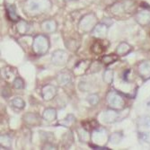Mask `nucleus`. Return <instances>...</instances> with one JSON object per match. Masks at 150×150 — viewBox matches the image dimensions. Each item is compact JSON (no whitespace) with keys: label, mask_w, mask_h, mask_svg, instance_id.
Returning a JSON list of instances; mask_svg holds the SVG:
<instances>
[{"label":"nucleus","mask_w":150,"mask_h":150,"mask_svg":"<svg viewBox=\"0 0 150 150\" xmlns=\"http://www.w3.org/2000/svg\"><path fill=\"white\" fill-rule=\"evenodd\" d=\"M50 0H26L23 5V11L28 15L42 13L50 10Z\"/></svg>","instance_id":"f257e3e1"},{"label":"nucleus","mask_w":150,"mask_h":150,"mask_svg":"<svg viewBox=\"0 0 150 150\" xmlns=\"http://www.w3.org/2000/svg\"><path fill=\"white\" fill-rule=\"evenodd\" d=\"M50 42L49 38L45 34H38L33 38V50L39 56H42L49 51Z\"/></svg>","instance_id":"f03ea898"},{"label":"nucleus","mask_w":150,"mask_h":150,"mask_svg":"<svg viewBox=\"0 0 150 150\" xmlns=\"http://www.w3.org/2000/svg\"><path fill=\"white\" fill-rule=\"evenodd\" d=\"M97 24V17L93 13H89L85 15L79 22V29L83 33H92L95 25Z\"/></svg>","instance_id":"7ed1b4c3"},{"label":"nucleus","mask_w":150,"mask_h":150,"mask_svg":"<svg viewBox=\"0 0 150 150\" xmlns=\"http://www.w3.org/2000/svg\"><path fill=\"white\" fill-rule=\"evenodd\" d=\"M107 102L111 109L114 110H122L125 105V101L123 96L117 91H111L107 95Z\"/></svg>","instance_id":"20e7f679"},{"label":"nucleus","mask_w":150,"mask_h":150,"mask_svg":"<svg viewBox=\"0 0 150 150\" xmlns=\"http://www.w3.org/2000/svg\"><path fill=\"white\" fill-rule=\"evenodd\" d=\"M69 59V54L67 51L62 50H57L52 53L51 56V61L54 65L56 66H64L67 63Z\"/></svg>","instance_id":"39448f33"},{"label":"nucleus","mask_w":150,"mask_h":150,"mask_svg":"<svg viewBox=\"0 0 150 150\" xmlns=\"http://www.w3.org/2000/svg\"><path fill=\"white\" fill-rule=\"evenodd\" d=\"M58 93L57 87L52 85H46L42 89V96L44 101H51Z\"/></svg>","instance_id":"423d86ee"},{"label":"nucleus","mask_w":150,"mask_h":150,"mask_svg":"<svg viewBox=\"0 0 150 150\" xmlns=\"http://www.w3.org/2000/svg\"><path fill=\"white\" fill-rule=\"evenodd\" d=\"M128 2H129V0H126V1L118 2V3L113 4L111 6L112 13H113V15H116V16H120V15H121V13H126L129 10V8L132 6L131 4L129 5Z\"/></svg>","instance_id":"0eeeda50"},{"label":"nucleus","mask_w":150,"mask_h":150,"mask_svg":"<svg viewBox=\"0 0 150 150\" xmlns=\"http://www.w3.org/2000/svg\"><path fill=\"white\" fill-rule=\"evenodd\" d=\"M23 120L27 125H29L31 127H36L40 124V117L37 113L33 112H27L23 116Z\"/></svg>","instance_id":"6e6552de"},{"label":"nucleus","mask_w":150,"mask_h":150,"mask_svg":"<svg viewBox=\"0 0 150 150\" xmlns=\"http://www.w3.org/2000/svg\"><path fill=\"white\" fill-rule=\"evenodd\" d=\"M40 28H42L43 33H52L54 32H56V30L58 28V23L53 19L45 20L42 23V24H40Z\"/></svg>","instance_id":"1a4fd4ad"},{"label":"nucleus","mask_w":150,"mask_h":150,"mask_svg":"<svg viewBox=\"0 0 150 150\" xmlns=\"http://www.w3.org/2000/svg\"><path fill=\"white\" fill-rule=\"evenodd\" d=\"M108 28L109 27L106 24H104L103 23H98L96 25H95L92 33L95 37H97V38H104L107 35Z\"/></svg>","instance_id":"9d476101"},{"label":"nucleus","mask_w":150,"mask_h":150,"mask_svg":"<svg viewBox=\"0 0 150 150\" xmlns=\"http://www.w3.org/2000/svg\"><path fill=\"white\" fill-rule=\"evenodd\" d=\"M57 82L61 86H67L72 82V75L69 71H62L58 75Z\"/></svg>","instance_id":"9b49d317"},{"label":"nucleus","mask_w":150,"mask_h":150,"mask_svg":"<svg viewBox=\"0 0 150 150\" xmlns=\"http://www.w3.org/2000/svg\"><path fill=\"white\" fill-rule=\"evenodd\" d=\"M118 112L117 110H114V109H110V110H107L104 112L103 115V121L105 123H113L114 121L117 120L118 119Z\"/></svg>","instance_id":"f8f14e48"},{"label":"nucleus","mask_w":150,"mask_h":150,"mask_svg":"<svg viewBox=\"0 0 150 150\" xmlns=\"http://www.w3.org/2000/svg\"><path fill=\"white\" fill-rule=\"evenodd\" d=\"M6 12H7L8 17H9V19L11 21H13V22H18V21H20V17H19L18 13H17L16 7L15 5L6 4Z\"/></svg>","instance_id":"ddd939ff"},{"label":"nucleus","mask_w":150,"mask_h":150,"mask_svg":"<svg viewBox=\"0 0 150 150\" xmlns=\"http://www.w3.org/2000/svg\"><path fill=\"white\" fill-rule=\"evenodd\" d=\"M139 72L143 78L149 79L150 78V61L142 62L139 66Z\"/></svg>","instance_id":"4468645a"},{"label":"nucleus","mask_w":150,"mask_h":150,"mask_svg":"<svg viewBox=\"0 0 150 150\" xmlns=\"http://www.w3.org/2000/svg\"><path fill=\"white\" fill-rule=\"evenodd\" d=\"M42 118H43V120H45L48 122L54 121L57 119V111H56V109H54V108H46L45 110H44V112H43Z\"/></svg>","instance_id":"2eb2a0df"},{"label":"nucleus","mask_w":150,"mask_h":150,"mask_svg":"<svg viewBox=\"0 0 150 150\" xmlns=\"http://www.w3.org/2000/svg\"><path fill=\"white\" fill-rule=\"evenodd\" d=\"M137 22L140 25H147L150 23V13L147 11L139 12L137 15Z\"/></svg>","instance_id":"dca6fc26"},{"label":"nucleus","mask_w":150,"mask_h":150,"mask_svg":"<svg viewBox=\"0 0 150 150\" xmlns=\"http://www.w3.org/2000/svg\"><path fill=\"white\" fill-rule=\"evenodd\" d=\"M76 131H77V134H78V137H79L80 141L84 142V143L90 141L91 135H90V132L88 131V129H86L84 127H81V128H78L76 129Z\"/></svg>","instance_id":"f3484780"},{"label":"nucleus","mask_w":150,"mask_h":150,"mask_svg":"<svg viewBox=\"0 0 150 150\" xmlns=\"http://www.w3.org/2000/svg\"><path fill=\"white\" fill-rule=\"evenodd\" d=\"M131 51V47L127 42H121L116 49V53L120 56H125Z\"/></svg>","instance_id":"a211bd4d"},{"label":"nucleus","mask_w":150,"mask_h":150,"mask_svg":"<svg viewBox=\"0 0 150 150\" xmlns=\"http://www.w3.org/2000/svg\"><path fill=\"white\" fill-rule=\"evenodd\" d=\"M75 121H76L75 116L72 115V114H69L65 119L59 120L58 122V124L59 125H61L63 127H70L73 123H75Z\"/></svg>","instance_id":"6ab92c4d"},{"label":"nucleus","mask_w":150,"mask_h":150,"mask_svg":"<svg viewBox=\"0 0 150 150\" xmlns=\"http://www.w3.org/2000/svg\"><path fill=\"white\" fill-rule=\"evenodd\" d=\"M11 105L18 109V110H23L25 107V102L21 97H16L13 100H11Z\"/></svg>","instance_id":"aec40b11"},{"label":"nucleus","mask_w":150,"mask_h":150,"mask_svg":"<svg viewBox=\"0 0 150 150\" xmlns=\"http://www.w3.org/2000/svg\"><path fill=\"white\" fill-rule=\"evenodd\" d=\"M29 29V24L27 23L25 21L20 20L18 21L17 24H16V30L20 34H24Z\"/></svg>","instance_id":"412c9836"},{"label":"nucleus","mask_w":150,"mask_h":150,"mask_svg":"<svg viewBox=\"0 0 150 150\" xmlns=\"http://www.w3.org/2000/svg\"><path fill=\"white\" fill-rule=\"evenodd\" d=\"M122 138H123V136H122L121 133H120V132H114V133H112L110 136V137H109V141H110L113 145H117V144H119L121 141Z\"/></svg>","instance_id":"4be33fe9"},{"label":"nucleus","mask_w":150,"mask_h":150,"mask_svg":"<svg viewBox=\"0 0 150 150\" xmlns=\"http://www.w3.org/2000/svg\"><path fill=\"white\" fill-rule=\"evenodd\" d=\"M11 138L7 135L1 136V147L4 149H9L11 147Z\"/></svg>","instance_id":"5701e85b"},{"label":"nucleus","mask_w":150,"mask_h":150,"mask_svg":"<svg viewBox=\"0 0 150 150\" xmlns=\"http://www.w3.org/2000/svg\"><path fill=\"white\" fill-rule=\"evenodd\" d=\"M103 78L106 84H111L113 80V71L112 69H106L103 73Z\"/></svg>","instance_id":"b1692460"},{"label":"nucleus","mask_w":150,"mask_h":150,"mask_svg":"<svg viewBox=\"0 0 150 150\" xmlns=\"http://www.w3.org/2000/svg\"><path fill=\"white\" fill-rule=\"evenodd\" d=\"M87 101L88 103L94 106V105H97L100 102V97H99V95L97 93H92L90 95H88V97H87Z\"/></svg>","instance_id":"393cba45"},{"label":"nucleus","mask_w":150,"mask_h":150,"mask_svg":"<svg viewBox=\"0 0 150 150\" xmlns=\"http://www.w3.org/2000/svg\"><path fill=\"white\" fill-rule=\"evenodd\" d=\"M118 59L117 55H113V54H111V55H105L103 57V62L105 65H110L113 62H115Z\"/></svg>","instance_id":"a878e982"},{"label":"nucleus","mask_w":150,"mask_h":150,"mask_svg":"<svg viewBox=\"0 0 150 150\" xmlns=\"http://www.w3.org/2000/svg\"><path fill=\"white\" fill-rule=\"evenodd\" d=\"M66 46L69 48L70 50L76 51L79 47V43L76 42V40H67V42H66Z\"/></svg>","instance_id":"bb28decb"},{"label":"nucleus","mask_w":150,"mask_h":150,"mask_svg":"<svg viewBox=\"0 0 150 150\" xmlns=\"http://www.w3.org/2000/svg\"><path fill=\"white\" fill-rule=\"evenodd\" d=\"M13 86L16 89H23L24 87V82L21 77H16L13 82Z\"/></svg>","instance_id":"cd10ccee"},{"label":"nucleus","mask_w":150,"mask_h":150,"mask_svg":"<svg viewBox=\"0 0 150 150\" xmlns=\"http://www.w3.org/2000/svg\"><path fill=\"white\" fill-rule=\"evenodd\" d=\"M40 138L43 141L50 142V140L53 139V133L51 132H46V131H40Z\"/></svg>","instance_id":"c85d7f7f"},{"label":"nucleus","mask_w":150,"mask_h":150,"mask_svg":"<svg viewBox=\"0 0 150 150\" xmlns=\"http://www.w3.org/2000/svg\"><path fill=\"white\" fill-rule=\"evenodd\" d=\"M92 50L93 53L95 54H101L103 51V46L100 43V42H95L93 46H92Z\"/></svg>","instance_id":"c756f323"},{"label":"nucleus","mask_w":150,"mask_h":150,"mask_svg":"<svg viewBox=\"0 0 150 150\" xmlns=\"http://www.w3.org/2000/svg\"><path fill=\"white\" fill-rule=\"evenodd\" d=\"M139 125L143 126V127H150V117L149 116H144L142 118H140L139 121Z\"/></svg>","instance_id":"7c9ffc66"},{"label":"nucleus","mask_w":150,"mask_h":150,"mask_svg":"<svg viewBox=\"0 0 150 150\" xmlns=\"http://www.w3.org/2000/svg\"><path fill=\"white\" fill-rule=\"evenodd\" d=\"M2 95H3V97H5V98L9 97L10 95H11L10 89H9V88H7V87H4V88L2 89Z\"/></svg>","instance_id":"2f4dec72"},{"label":"nucleus","mask_w":150,"mask_h":150,"mask_svg":"<svg viewBox=\"0 0 150 150\" xmlns=\"http://www.w3.org/2000/svg\"><path fill=\"white\" fill-rule=\"evenodd\" d=\"M43 149H55V146H54L50 142H46L45 145L43 146Z\"/></svg>","instance_id":"473e14b6"},{"label":"nucleus","mask_w":150,"mask_h":150,"mask_svg":"<svg viewBox=\"0 0 150 150\" xmlns=\"http://www.w3.org/2000/svg\"><path fill=\"white\" fill-rule=\"evenodd\" d=\"M103 23H104V24H106L108 27L109 26H111L112 24V20H110V18H103Z\"/></svg>","instance_id":"72a5a7b5"},{"label":"nucleus","mask_w":150,"mask_h":150,"mask_svg":"<svg viewBox=\"0 0 150 150\" xmlns=\"http://www.w3.org/2000/svg\"><path fill=\"white\" fill-rule=\"evenodd\" d=\"M91 146L93 148V149H100V150H107L108 148L107 147H104V146Z\"/></svg>","instance_id":"f704fd0d"},{"label":"nucleus","mask_w":150,"mask_h":150,"mask_svg":"<svg viewBox=\"0 0 150 150\" xmlns=\"http://www.w3.org/2000/svg\"><path fill=\"white\" fill-rule=\"evenodd\" d=\"M71 1H76V0H65V2H71Z\"/></svg>","instance_id":"c9c22d12"}]
</instances>
